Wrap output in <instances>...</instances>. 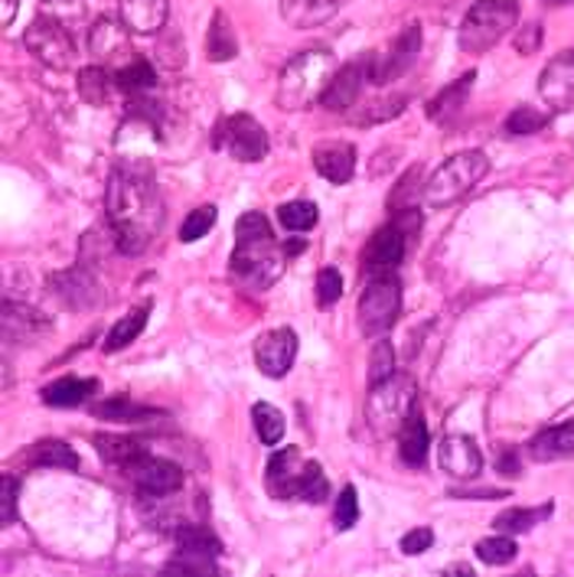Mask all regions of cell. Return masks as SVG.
Wrapping results in <instances>:
<instances>
[{
  "label": "cell",
  "instance_id": "obj_1",
  "mask_svg": "<svg viewBox=\"0 0 574 577\" xmlns=\"http://www.w3.org/2000/svg\"><path fill=\"white\" fill-rule=\"evenodd\" d=\"M115 245L124 255H144L164 229V199L141 167H115L105 193Z\"/></svg>",
  "mask_w": 574,
  "mask_h": 577
},
{
  "label": "cell",
  "instance_id": "obj_2",
  "mask_svg": "<svg viewBox=\"0 0 574 577\" xmlns=\"http://www.w3.org/2000/svg\"><path fill=\"white\" fill-rule=\"evenodd\" d=\"M287 248L275 241L271 223L265 213H245L235 223V251H232V278L245 290H268L285 275Z\"/></svg>",
  "mask_w": 574,
  "mask_h": 577
},
{
  "label": "cell",
  "instance_id": "obj_3",
  "mask_svg": "<svg viewBox=\"0 0 574 577\" xmlns=\"http://www.w3.org/2000/svg\"><path fill=\"white\" fill-rule=\"evenodd\" d=\"M337 56L330 50H304L287 62L278 75L275 102L281 112H307L317 102H324L334 75H337Z\"/></svg>",
  "mask_w": 574,
  "mask_h": 577
},
{
  "label": "cell",
  "instance_id": "obj_4",
  "mask_svg": "<svg viewBox=\"0 0 574 577\" xmlns=\"http://www.w3.org/2000/svg\"><path fill=\"white\" fill-rule=\"evenodd\" d=\"M519 23V0H476L460 23V50L463 53H490L503 37H510Z\"/></svg>",
  "mask_w": 574,
  "mask_h": 577
},
{
  "label": "cell",
  "instance_id": "obj_5",
  "mask_svg": "<svg viewBox=\"0 0 574 577\" xmlns=\"http://www.w3.org/2000/svg\"><path fill=\"white\" fill-rule=\"evenodd\" d=\"M490 174V161L483 151H463L454 154L451 161H444L431 179L424 183V203L431 209H444L460 203L483 176Z\"/></svg>",
  "mask_w": 574,
  "mask_h": 577
},
{
  "label": "cell",
  "instance_id": "obj_6",
  "mask_svg": "<svg viewBox=\"0 0 574 577\" xmlns=\"http://www.w3.org/2000/svg\"><path fill=\"white\" fill-rule=\"evenodd\" d=\"M418 408V385L411 375L396 372L392 379L372 385L369 399H366V421L376 434L389 437L396 431H402V424L411 418V411Z\"/></svg>",
  "mask_w": 574,
  "mask_h": 577
},
{
  "label": "cell",
  "instance_id": "obj_7",
  "mask_svg": "<svg viewBox=\"0 0 574 577\" xmlns=\"http://www.w3.org/2000/svg\"><path fill=\"white\" fill-rule=\"evenodd\" d=\"M421 231V213L418 209H399V216L382 226V229L372 235L366 255H362V268L369 278H386V275H396L399 265L404 261V251H408V241L411 235Z\"/></svg>",
  "mask_w": 574,
  "mask_h": 577
},
{
  "label": "cell",
  "instance_id": "obj_8",
  "mask_svg": "<svg viewBox=\"0 0 574 577\" xmlns=\"http://www.w3.org/2000/svg\"><path fill=\"white\" fill-rule=\"evenodd\" d=\"M402 313V285L396 275L386 278H372L369 288L362 290L356 317H359V330L362 337H386L396 320Z\"/></svg>",
  "mask_w": 574,
  "mask_h": 577
},
{
  "label": "cell",
  "instance_id": "obj_9",
  "mask_svg": "<svg viewBox=\"0 0 574 577\" xmlns=\"http://www.w3.org/2000/svg\"><path fill=\"white\" fill-rule=\"evenodd\" d=\"M216 151H226L238 164H258L268 154V131L258 117L252 115H229L223 117L213 131L209 141Z\"/></svg>",
  "mask_w": 574,
  "mask_h": 577
},
{
  "label": "cell",
  "instance_id": "obj_10",
  "mask_svg": "<svg viewBox=\"0 0 574 577\" xmlns=\"http://www.w3.org/2000/svg\"><path fill=\"white\" fill-rule=\"evenodd\" d=\"M23 43L30 50V56H37V62H43L53 72H65L75 62V37L65 23H59L53 17L40 13L30 30L23 33Z\"/></svg>",
  "mask_w": 574,
  "mask_h": 577
},
{
  "label": "cell",
  "instance_id": "obj_11",
  "mask_svg": "<svg viewBox=\"0 0 574 577\" xmlns=\"http://www.w3.org/2000/svg\"><path fill=\"white\" fill-rule=\"evenodd\" d=\"M180 558L171 561V571H189V575H213L216 558L223 555V542L206 525H183L176 532Z\"/></svg>",
  "mask_w": 574,
  "mask_h": 577
},
{
  "label": "cell",
  "instance_id": "obj_12",
  "mask_svg": "<svg viewBox=\"0 0 574 577\" xmlns=\"http://www.w3.org/2000/svg\"><path fill=\"white\" fill-rule=\"evenodd\" d=\"M421 27H408L396 37V43L386 53H369V79L372 85H389L396 79H402L404 72L421 56Z\"/></svg>",
  "mask_w": 574,
  "mask_h": 577
},
{
  "label": "cell",
  "instance_id": "obj_13",
  "mask_svg": "<svg viewBox=\"0 0 574 577\" xmlns=\"http://www.w3.org/2000/svg\"><path fill=\"white\" fill-rule=\"evenodd\" d=\"M124 473L134 483V490L147 499H164V496H171L183 486V470L176 463L151 457V454H144L141 461L131 463Z\"/></svg>",
  "mask_w": 574,
  "mask_h": 577
},
{
  "label": "cell",
  "instance_id": "obj_14",
  "mask_svg": "<svg viewBox=\"0 0 574 577\" xmlns=\"http://www.w3.org/2000/svg\"><path fill=\"white\" fill-rule=\"evenodd\" d=\"M539 95L552 112H574V50L558 53L542 69Z\"/></svg>",
  "mask_w": 574,
  "mask_h": 577
},
{
  "label": "cell",
  "instance_id": "obj_15",
  "mask_svg": "<svg viewBox=\"0 0 574 577\" xmlns=\"http://www.w3.org/2000/svg\"><path fill=\"white\" fill-rule=\"evenodd\" d=\"M366 85H372V79H369V53H362L359 59L346 62L344 69H337V75H334V82H330V89H327L320 105L330 109V112H349L359 102V95L366 92Z\"/></svg>",
  "mask_w": 574,
  "mask_h": 577
},
{
  "label": "cell",
  "instance_id": "obj_16",
  "mask_svg": "<svg viewBox=\"0 0 574 577\" xmlns=\"http://www.w3.org/2000/svg\"><path fill=\"white\" fill-rule=\"evenodd\" d=\"M297 359V333L290 327L268 330L265 337H258L255 343V362L262 369V375L268 379H285Z\"/></svg>",
  "mask_w": 574,
  "mask_h": 577
},
{
  "label": "cell",
  "instance_id": "obj_17",
  "mask_svg": "<svg viewBox=\"0 0 574 577\" xmlns=\"http://www.w3.org/2000/svg\"><path fill=\"white\" fill-rule=\"evenodd\" d=\"M307 470H310V461H307L297 447H285V451L271 454L268 473H265L271 496H278V499H297Z\"/></svg>",
  "mask_w": 574,
  "mask_h": 577
},
{
  "label": "cell",
  "instance_id": "obj_18",
  "mask_svg": "<svg viewBox=\"0 0 574 577\" xmlns=\"http://www.w3.org/2000/svg\"><path fill=\"white\" fill-rule=\"evenodd\" d=\"M438 463L454 480H476L480 470H483V454H480V444L473 437L448 434L438 447Z\"/></svg>",
  "mask_w": 574,
  "mask_h": 577
},
{
  "label": "cell",
  "instance_id": "obj_19",
  "mask_svg": "<svg viewBox=\"0 0 574 577\" xmlns=\"http://www.w3.org/2000/svg\"><path fill=\"white\" fill-rule=\"evenodd\" d=\"M171 0H117V20L141 37H154L167 30Z\"/></svg>",
  "mask_w": 574,
  "mask_h": 577
},
{
  "label": "cell",
  "instance_id": "obj_20",
  "mask_svg": "<svg viewBox=\"0 0 574 577\" xmlns=\"http://www.w3.org/2000/svg\"><path fill=\"white\" fill-rule=\"evenodd\" d=\"M314 167L330 183H349L356 174V147L349 141H324L314 147Z\"/></svg>",
  "mask_w": 574,
  "mask_h": 577
},
{
  "label": "cell",
  "instance_id": "obj_21",
  "mask_svg": "<svg viewBox=\"0 0 574 577\" xmlns=\"http://www.w3.org/2000/svg\"><path fill=\"white\" fill-rule=\"evenodd\" d=\"M346 0H278V10L287 27L294 30H314L334 20L344 10Z\"/></svg>",
  "mask_w": 574,
  "mask_h": 577
},
{
  "label": "cell",
  "instance_id": "obj_22",
  "mask_svg": "<svg viewBox=\"0 0 574 577\" xmlns=\"http://www.w3.org/2000/svg\"><path fill=\"white\" fill-rule=\"evenodd\" d=\"M127 47H131V30L121 20L99 17L92 23V30H89V50H92V56L115 62L117 56H131Z\"/></svg>",
  "mask_w": 574,
  "mask_h": 577
},
{
  "label": "cell",
  "instance_id": "obj_23",
  "mask_svg": "<svg viewBox=\"0 0 574 577\" xmlns=\"http://www.w3.org/2000/svg\"><path fill=\"white\" fill-rule=\"evenodd\" d=\"M50 330V320L23 303H3V337L10 343H27Z\"/></svg>",
  "mask_w": 574,
  "mask_h": 577
},
{
  "label": "cell",
  "instance_id": "obj_24",
  "mask_svg": "<svg viewBox=\"0 0 574 577\" xmlns=\"http://www.w3.org/2000/svg\"><path fill=\"white\" fill-rule=\"evenodd\" d=\"M399 454H402L404 466H411V470H421L428 463V424H424L421 408L411 411V418L399 431Z\"/></svg>",
  "mask_w": 574,
  "mask_h": 577
},
{
  "label": "cell",
  "instance_id": "obj_25",
  "mask_svg": "<svg viewBox=\"0 0 574 577\" xmlns=\"http://www.w3.org/2000/svg\"><path fill=\"white\" fill-rule=\"evenodd\" d=\"M95 389H99L95 379L62 375L57 382H50L40 395H43V404H50V408H79L95 395Z\"/></svg>",
  "mask_w": 574,
  "mask_h": 577
},
{
  "label": "cell",
  "instance_id": "obj_26",
  "mask_svg": "<svg viewBox=\"0 0 574 577\" xmlns=\"http://www.w3.org/2000/svg\"><path fill=\"white\" fill-rule=\"evenodd\" d=\"M53 293H57L65 307H72V310H85V307H92V303L99 300L95 281H92L82 268L62 271L59 278H53Z\"/></svg>",
  "mask_w": 574,
  "mask_h": 577
},
{
  "label": "cell",
  "instance_id": "obj_27",
  "mask_svg": "<svg viewBox=\"0 0 574 577\" xmlns=\"http://www.w3.org/2000/svg\"><path fill=\"white\" fill-rule=\"evenodd\" d=\"M574 451V421H565L558 427L542 431L532 444H529V457L539 463H552L568 457Z\"/></svg>",
  "mask_w": 574,
  "mask_h": 577
},
{
  "label": "cell",
  "instance_id": "obj_28",
  "mask_svg": "<svg viewBox=\"0 0 574 577\" xmlns=\"http://www.w3.org/2000/svg\"><path fill=\"white\" fill-rule=\"evenodd\" d=\"M115 89L117 79L109 69H102V65H89V69L79 72V95H82V102H89L92 109H105V105L112 102Z\"/></svg>",
  "mask_w": 574,
  "mask_h": 577
},
{
  "label": "cell",
  "instance_id": "obj_29",
  "mask_svg": "<svg viewBox=\"0 0 574 577\" xmlns=\"http://www.w3.org/2000/svg\"><path fill=\"white\" fill-rule=\"evenodd\" d=\"M473 82H476V72H467V75H460L458 82H451L448 89H441L431 102H428V117L431 121H448V117H454L467 105V95H470V89H473Z\"/></svg>",
  "mask_w": 574,
  "mask_h": 577
},
{
  "label": "cell",
  "instance_id": "obj_30",
  "mask_svg": "<svg viewBox=\"0 0 574 577\" xmlns=\"http://www.w3.org/2000/svg\"><path fill=\"white\" fill-rule=\"evenodd\" d=\"M206 56L213 62H229L238 56V37L232 30L226 10H216L213 23H209V33H206Z\"/></svg>",
  "mask_w": 574,
  "mask_h": 577
},
{
  "label": "cell",
  "instance_id": "obj_31",
  "mask_svg": "<svg viewBox=\"0 0 574 577\" xmlns=\"http://www.w3.org/2000/svg\"><path fill=\"white\" fill-rule=\"evenodd\" d=\"M115 79H117V89L127 92V95H144V92H151V89L157 85V72H154V65H151L144 56H137V53L117 69Z\"/></svg>",
  "mask_w": 574,
  "mask_h": 577
},
{
  "label": "cell",
  "instance_id": "obj_32",
  "mask_svg": "<svg viewBox=\"0 0 574 577\" xmlns=\"http://www.w3.org/2000/svg\"><path fill=\"white\" fill-rule=\"evenodd\" d=\"M147 313H151V303H141V307L127 310L115 327L109 330V337H105V352H117V349L131 347V343L144 333V327H147Z\"/></svg>",
  "mask_w": 574,
  "mask_h": 577
},
{
  "label": "cell",
  "instance_id": "obj_33",
  "mask_svg": "<svg viewBox=\"0 0 574 577\" xmlns=\"http://www.w3.org/2000/svg\"><path fill=\"white\" fill-rule=\"evenodd\" d=\"M95 447L102 454V461H109L117 470H127L134 461H141L147 454L144 444L131 441V437H117V434H99L95 437Z\"/></svg>",
  "mask_w": 574,
  "mask_h": 577
},
{
  "label": "cell",
  "instance_id": "obj_34",
  "mask_svg": "<svg viewBox=\"0 0 574 577\" xmlns=\"http://www.w3.org/2000/svg\"><path fill=\"white\" fill-rule=\"evenodd\" d=\"M252 424H255V434L262 437V444H265V447L281 444V437H285V431H287L285 414H281L275 404H268V402L252 404Z\"/></svg>",
  "mask_w": 574,
  "mask_h": 577
},
{
  "label": "cell",
  "instance_id": "obj_35",
  "mask_svg": "<svg viewBox=\"0 0 574 577\" xmlns=\"http://www.w3.org/2000/svg\"><path fill=\"white\" fill-rule=\"evenodd\" d=\"M30 463L33 466H50V470H79V454L65 444V441H40L30 451Z\"/></svg>",
  "mask_w": 574,
  "mask_h": 577
},
{
  "label": "cell",
  "instance_id": "obj_36",
  "mask_svg": "<svg viewBox=\"0 0 574 577\" xmlns=\"http://www.w3.org/2000/svg\"><path fill=\"white\" fill-rule=\"evenodd\" d=\"M516 555H519L516 542H513L506 532H496V535H490V538H483V542L476 545V558H480L483 565H493V568L513 565Z\"/></svg>",
  "mask_w": 574,
  "mask_h": 577
},
{
  "label": "cell",
  "instance_id": "obj_37",
  "mask_svg": "<svg viewBox=\"0 0 574 577\" xmlns=\"http://www.w3.org/2000/svg\"><path fill=\"white\" fill-rule=\"evenodd\" d=\"M552 503H545V506H539V509H506V513H500L496 516V532H506V535H522V532H529V528H535L542 519H549L552 516Z\"/></svg>",
  "mask_w": 574,
  "mask_h": 577
},
{
  "label": "cell",
  "instance_id": "obj_38",
  "mask_svg": "<svg viewBox=\"0 0 574 577\" xmlns=\"http://www.w3.org/2000/svg\"><path fill=\"white\" fill-rule=\"evenodd\" d=\"M317 206L314 203H304V199H297V203H285L281 209H278V219H281V226L287 231H310L317 226Z\"/></svg>",
  "mask_w": 574,
  "mask_h": 577
},
{
  "label": "cell",
  "instance_id": "obj_39",
  "mask_svg": "<svg viewBox=\"0 0 574 577\" xmlns=\"http://www.w3.org/2000/svg\"><path fill=\"white\" fill-rule=\"evenodd\" d=\"M549 124V115L545 112H535V109H529V105H519L510 112L506 117V134H513V137H525V134H539L542 127Z\"/></svg>",
  "mask_w": 574,
  "mask_h": 577
},
{
  "label": "cell",
  "instance_id": "obj_40",
  "mask_svg": "<svg viewBox=\"0 0 574 577\" xmlns=\"http://www.w3.org/2000/svg\"><path fill=\"white\" fill-rule=\"evenodd\" d=\"M392 375H396V349L389 347L386 340H379L372 347V356H369V385H379Z\"/></svg>",
  "mask_w": 574,
  "mask_h": 577
},
{
  "label": "cell",
  "instance_id": "obj_41",
  "mask_svg": "<svg viewBox=\"0 0 574 577\" xmlns=\"http://www.w3.org/2000/svg\"><path fill=\"white\" fill-rule=\"evenodd\" d=\"M216 219H219V209H216V206H199V209L189 213L186 223L180 226V241H199L206 231L216 226Z\"/></svg>",
  "mask_w": 574,
  "mask_h": 577
},
{
  "label": "cell",
  "instance_id": "obj_42",
  "mask_svg": "<svg viewBox=\"0 0 574 577\" xmlns=\"http://www.w3.org/2000/svg\"><path fill=\"white\" fill-rule=\"evenodd\" d=\"M92 411H95V418H109V421H137V418L147 414L141 404H134L127 395H115L109 402H99Z\"/></svg>",
  "mask_w": 574,
  "mask_h": 577
},
{
  "label": "cell",
  "instance_id": "obj_43",
  "mask_svg": "<svg viewBox=\"0 0 574 577\" xmlns=\"http://www.w3.org/2000/svg\"><path fill=\"white\" fill-rule=\"evenodd\" d=\"M40 13L53 17V20L65 23L72 30V27H79L85 20V3L82 0H43V10Z\"/></svg>",
  "mask_w": 574,
  "mask_h": 577
},
{
  "label": "cell",
  "instance_id": "obj_44",
  "mask_svg": "<svg viewBox=\"0 0 574 577\" xmlns=\"http://www.w3.org/2000/svg\"><path fill=\"white\" fill-rule=\"evenodd\" d=\"M157 62H161L164 69H180V65L186 62V47H183V40H180L176 30H164V33H161V43H157Z\"/></svg>",
  "mask_w": 574,
  "mask_h": 577
},
{
  "label": "cell",
  "instance_id": "obj_45",
  "mask_svg": "<svg viewBox=\"0 0 574 577\" xmlns=\"http://www.w3.org/2000/svg\"><path fill=\"white\" fill-rule=\"evenodd\" d=\"M344 297V275L337 268H324L317 275V303L320 307H334Z\"/></svg>",
  "mask_w": 574,
  "mask_h": 577
},
{
  "label": "cell",
  "instance_id": "obj_46",
  "mask_svg": "<svg viewBox=\"0 0 574 577\" xmlns=\"http://www.w3.org/2000/svg\"><path fill=\"white\" fill-rule=\"evenodd\" d=\"M334 519H337V528H340V532H349V528L359 522V499H356V486H346L344 493H340Z\"/></svg>",
  "mask_w": 574,
  "mask_h": 577
},
{
  "label": "cell",
  "instance_id": "obj_47",
  "mask_svg": "<svg viewBox=\"0 0 574 577\" xmlns=\"http://www.w3.org/2000/svg\"><path fill=\"white\" fill-rule=\"evenodd\" d=\"M414 183H421V171H418V167H414V171H408V174L399 179V189L389 196V206H392L396 213H399V209H408V203H411L414 196H421V189H418Z\"/></svg>",
  "mask_w": 574,
  "mask_h": 577
},
{
  "label": "cell",
  "instance_id": "obj_48",
  "mask_svg": "<svg viewBox=\"0 0 574 577\" xmlns=\"http://www.w3.org/2000/svg\"><path fill=\"white\" fill-rule=\"evenodd\" d=\"M17 493H20V483L13 476H3L0 480V519H3V525L17 522Z\"/></svg>",
  "mask_w": 574,
  "mask_h": 577
},
{
  "label": "cell",
  "instance_id": "obj_49",
  "mask_svg": "<svg viewBox=\"0 0 574 577\" xmlns=\"http://www.w3.org/2000/svg\"><path fill=\"white\" fill-rule=\"evenodd\" d=\"M431 545H434V532H431V528H411V532H404L402 535V552L408 558L428 552Z\"/></svg>",
  "mask_w": 574,
  "mask_h": 577
},
{
  "label": "cell",
  "instance_id": "obj_50",
  "mask_svg": "<svg viewBox=\"0 0 574 577\" xmlns=\"http://www.w3.org/2000/svg\"><path fill=\"white\" fill-rule=\"evenodd\" d=\"M402 109H404V99H392V102H379V105H372V112L359 115V117H356V121H359V124H376V121H386V117L402 115Z\"/></svg>",
  "mask_w": 574,
  "mask_h": 577
},
{
  "label": "cell",
  "instance_id": "obj_51",
  "mask_svg": "<svg viewBox=\"0 0 574 577\" xmlns=\"http://www.w3.org/2000/svg\"><path fill=\"white\" fill-rule=\"evenodd\" d=\"M539 43H542V27H539V23H529L525 30H519V37H516L519 53L532 56V53L539 50Z\"/></svg>",
  "mask_w": 574,
  "mask_h": 577
},
{
  "label": "cell",
  "instance_id": "obj_52",
  "mask_svg": "<svg viewBox=\"0 0 574 577\" xmlns=\"http://www.w3.org/2000/svg\"><path fill=\"white\" fill-rule=\"evenodd\" d=\"M17 7H20L17 0H0V23H3V27H10V23H13Z\"/></svg>",
  "mask_w": 574,
  "mask_h": 577
},
{
  "label": "cell",
  "instance_id": "obj_53",
  "mask_svg": "<svg viewBox=\"0 0 574 577\" xmlns=\"http://www.w3.org/2000/svg\"><path fill=\"white\" fill-rule=\"evenodd\" d=\"M542 3H549V7H568L572 0H542Z\"/></svg>",
  "mask_w": 574,
  "mask_h": 577
}]
</instances>
